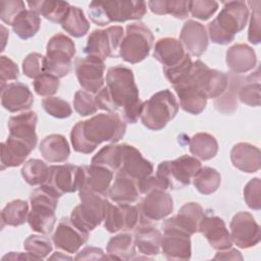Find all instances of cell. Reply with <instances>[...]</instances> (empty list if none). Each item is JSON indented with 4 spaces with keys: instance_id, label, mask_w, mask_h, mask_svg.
<instances>
[{
    "instance_id": "cell-1",
    "label": "cell",
    "mask_w": 261,
    "mask_h": 261,
    "mask_svg": "<svg viewBox=\"0 0 261 261\" xmlns=\"http://www.w3.org/2000/svg\"><path fill=\"white\" fill-rule=\"evenodd\" d=\"M99 109L118 113L125 121L136 123L140 117L143 102L135 82L134 72L123 65L108 68L106 86L95 96Z\"/></svg>"
},
{
    "instance_id": "cell-2",
    "label": "cell",
    "mask_w": 261,
    "mask_h": 261,
    "mask_svg": "<svg viewBox=\"0 0 261 261\" xmlns=\"http://www.w3.org/2000/svg\"><path fill=\"white\" fill-rule=\"evenodd\" d=\"M125 129L124 119L118 113H99L75 123L70 133V141L74 151L90 154L101 143H117L124 136Z\"/></svg>"
},
{
    "instance_id": "cell-3",
    "label": "cell",
    "mask_w": 261,
    "mask_h": 261,
    "mask_svg": "<svg viewBox=\"0 0 261 261\" xmlns=\"http://www.w3.org/2000/svg\"><path fill=\"white\" fill-rule=\"evenodd\" d=\"M248 18L249 8L246 2H225L218 15L208 23V36L213 43L226 45L245 28Z\"/></svg>"
},
{
    "instance_id": "cell-4",
    "label": "cell",
    "mask_w": 261,
    "mask_h": 261,
    "mask_svg": "<svg viewBox=\"0 0 261 261\" xmlns=\"http://www.w3.org/2000/svg\"><path fill=\"white\" fill-rule=\"evenodd\" d=\"M146 12L147 3L145 1H92L89 4V15L91 20L101 27L111 22L141 19Z\"/></svg>"
},
{
    "instance_id": "cell-5",
    "label": "cell",
    "mask_w": 261,
    "mask_h": 261,
    "mask_svg": "<svg viewBox=\"0 0 261 261\" xmlns=\"http://www.w3.org/2000/svg\"><path fill=\"white\" fill-rule=\"evenodd\" d=\"M60 197L46 184L40 186L31 193V211L28 216L30 227L39 233L49 234L52 232L56 217L55 210Z\"/></svg>"
},
{
    "instance_id": "cell-6",
    "label": "cell",
    "mask_w": 261,
    "mask_h": 261,
    "mask_svg": "<svg viewBox=\"0 0 261 261\" xmlns=\"http://www.w3.org/2000/svg\"><path fill=\"white\" fill-rule=\"evenodd\" d=\"M178 103L170 90H161L142 104L140 118L142 123L151 130H160L175 117Z\"/></svg>"
},
{
    "instance_id": "cell-7",
    "label": "cell",
    "mask_w": 261,
    "mask_h": 261,
    "mask_svg": "<svg viewBox=\"0 0 261 261\" xmlns=\"http://www.w3.org/2000/svg\"><path fill=\"white\" fill-rule=\"evenodd\" d=\"M79 196L81 203L72 209L69 218L77 227L90 232L104 221L109 201L89 191H79Z\"/></svg>"
},
{
    "instance_id": "cell-8",
    "label": "cell",
    "mask_w": 261,
    "mask_h": 261,
    "mask_svg": "<svg viewBox=\"0 0 261 261\" xmlns=\"http://www.w3.org/2000/svg\"><path fill=\"white\" fill-rule=\"evenodd\" d=\"M75 54V45L67 36L58 33L52 36L46 47L44 72L61 79L69 73L72 58Z\"/></svg>"
},
{
    "instance_id": "cell-9",
    "label": "cell",
    "mask_w": 261,
    "mask_h": 261,
    "mask_svg": "<svg viewBox=\"0 0 261 261\" xmlns=\"http://www.w3.org/2000/svg\"><path fill=\"white\" fill-rule=\"evenodd\" d=\"M153 42L154 36L145 23L127 24L119 46L118 55L128 63H139L149 55Z\"/></svg>"
},
{
    "instance_id": "cell-10",
    "label": "cell",
    "mask_w": 261,
    "mask_h": 261,
    "mask_svg": "<svg viewBox=\"0 0 261 261\" xmlns=\"http://www.w3.org/2000/svg\"><path fill=\"white\" fill-rule=\"evenodd\" d=\"M202 167L201 161L195 156L182 155L174 160L161 162L156 171L167 189H181L190 185L193 176Z\"/></svg>"
},
{
    "instance_id": "cell-11",
    "label": "cell",
    "mask_w": 261,
    "mask_h": 261,
    "mask_svg": "<svg viewBox=\"0 0 261 261\" xmlns=\"http://www.w3.org/2000/svg\"><path fill=\"white\" fill-rule=\"evenodd\" d=\"M178 83H189L203 92L207 99H216L225 91L228 84V75L210 68L198 59L193 62L190 72Z\"/></svg>"
},
{
    "instance_id": "cell-12",
    "label": "cell",
    "mask_w": 261,
    "mask_h": 261,
    "mask_svg": "<svg viewBox=\"0 0 261 261\" xmlns=\"http://www.w3.org/2000/svg\"><path fill=\"white\" fill-rule=\"evenodd\" d=\"M123 36V29L120 25H112L104 30H94L88 37L84 52L103 61L108 57H116V52L119 51Z\"/></svg>"
},
{
    "instance_id": "cell-13",
    "label": "cell",
    "mask_w": 261,
    "mask_h": 261,
    "mask_svg": "<svg viewBox=\"0 0 261 261\" xmlns=\"http://www.w3.org/2000/svg\"><path fill=\"white\" fill-rule=\"evenodd\" d=\"M74 70L80 86L91 94H97L104 87V61L98 57L87 55L77 58Z\"/></svg>"
},
{
    "instance_id": "cell-14",
    "label": "cell",
    "mask_w": 261,
    "mask_h": 261,
    "mask_svg": "<svg viewBox=\"0 0 261 261\" xmlns=\"http://www.w3.org/2000/svg\"><path fill=\"white\" fill-rule=\"evenodd\" d=\"M163 236L161 251L168 260H189L192 255L191 236L184 230L167 223H162Z\"/></svg>"
},
{
    "instance_id": "cell-15",
    "label": "cell",
    "mask_w": 261,
    "mask_h": 261,
    "mask_svg": "<svg viewBox=\"0 0 261 261\" xmlns=\"http://www.w3.org/2000/svg\"><path fill=\"white\" fill-rule=\"evenodd\" d=\"M140 223H150L167 217L173 210V200L166 190H154L143 198L139 204Z\"/></svg>"
},
{
    "instance_id": "cell-16",
    "label": "cell",
    "mask_w": 261,
    "mask_h": 261,
    "mask_svg": "<svg viewBox=\"0 0 261 261\" xmlns=\"http://www.w3.org/2000/svg\"><path fill=\"white\" fill-rule=\"evenodd\" d=\"M140 224L139 207L132 204L108 203L104 217V227L108 232L132 230Z\"/></svg>"
},
{
    "instance_id": "cell-17",
    "label": "cell",
    "mask_w": 261,
    "mask_h": 261,
    "mask_svg": "<svg viewBox=\"0 0 261 261\" xmlns=\"http://www.w3.org/2000/svg\"><path fill=\"white\" fill-rule=\"evenodd\" d=\"M232 242L241 249H248L260 242V226L253 215L242 211L237 213L229 224Z\"/></svg>"
},
{
    "instance_id": "cell-18",
    "label": "cell",
    "mask_w": 261,
    "mask_h": 261,
    "mask_svg": "<svg viewBox=\"0 0 261 261\" xmlns=\"http://www.w3.org/2000/svg\"><path fill=\"white\" fill-rule=\"evenodd\" d=\"M81 166L72 164L51 165L46 185L59 197L80 189Z\"/></svg>"
},
{
    "instance_id": "cell-19",
    "label": "cell",
    "mask_w": 261,
    "mask_h": 261,
    "mask_svg": "<svg viewBox=\"0 0 261 261\" xmlns=\"http://www.w3.org/2000/svg\"><path fill=\"white\" fill-rule=\"evenodd\" d=\"M88 239L89 232L77 227L70 218H62L52 236L55 247L68 254L76 253Z\"/></svg>"
},
{
    "instance_id": "cell-20",
    "label": "cell",
    "mask_w": 261,
    "mask_h": 261,
    "mask_svg": "<svg viewBox=\"0 0 261 261\" xmlns=\"http://www.w3.org/2000/svg\"><path fill=\"white\" fill-rule=\"evenodd\" d=\"M121 150L122 157L118 173L133 178L137 182L153 173V164L144 158L136 147L121 144Z\"/></svg>"
},
{
    "instance_id": "cell-21",
    "label": "cell",
    "mask_w": 261,
    "mask_h": 261,
    "mask_svg": "<svg viewBox=\"0 0 261 261\" xmlns=\"http://www.w3.org/2000/svg\"><path fill=\"white\" fill-rule=\"evenodd\" d=\"M113 171L99 165L81 166L79 191H89L105 196L111 186Z\"/></svg>"
},
{
    "instance_id": "cell-22",
    "label": "cell",
    "mask_w": 261,
    "mask_h": 261,
    "mask_svg": "<svg viewBox=\"0 0 261 261\" xmlns=\"http://www.w3.org/2000/svg\"><path fill=\"white\" fill-rule=\"evenodd\" d=\"M199 232H202L210 246L218 251L229 249L233 244L225 222L215 215H204L200 223Z\"/></svg>"
},
{
    "instance_id": "cell-23",
    "label": "cell",
    "mask_w": 261,
    "mask_h": 261,
    "mask_svg": "<svg viewBox=\"0 0 261 261\" xmlns=\"http://www.w3.org/2000/svg\"><path fill=\"white\" fill-rule=\"evenodd\" d=\"M179 41L190 56L199 57L208 47V33L202 23L190 19L181 28Z\"/></svg>"
},
{
    "instance_id": "cell-24",
    "label": "cell",
    "mask_w": 261,
    "mask_h": 261,
    "mask_svg": "<svg viewBox=\"0 0 261 261\" xmlns=\"http://www.w3.org/2000/svg\"><path fill=\"white\" fill-rule=\"evenodd\" d=\"M37 121L38 116L35 111H27L11 116L7 123L9 137L22 141L34 150L38 142L36 134Z\"/></svg>"
},
{
    "instance_id": "cell-25",
    "label": "cell",
    "mask_w": 261,
    "mask_h": 261,
    "mask_svg": "<svg viewBox=\"0 0 261 261\" xmlns=\"http://www.w3.org/2000/svg\"><path fill=\"white\" fill-rule=\"evenodd\" d=\"M34 96L30 88L19 82L7 84L1 89V104L9 112L24 111L32 107Z\"/></svg>"
},
{
    "instance_id": "cell-26",
    "label": "cell",
    "mask_w": 261,
    "mask_h": 261,
    "mask_svg": "<svg viewBox=\"0 0 261 261\" xmlns=\"http://www.w3.org/2000/svg\"><path fill=\"white\" fill-rule=\"evenodd\" d=\"M204 211L199 203H186L177 212V214L165 221L190 236L199 232L200 223L204 217Z\"/></svg>"
},
{
    "instance_id": "cell-27",
    "label": "cell",
    "mask_w": 261,
    "mask_h": 261,
    "mask_svg": "<svg viewBox=\"0 0 261 261\" xmlns=\"http://www.w3.org/2000/svg\"><path fill=\"white\" fill-rule=\"evenodd\" d=\"M230 160L232 165L241 171L256 172L261 166L260 150L249 143H238L230 151Z\"/></svg>"
},
{
    "instance_id": "cell-28",
    "label": "cell",
    "mask_w": 261,
    "mask_h": 261,
    "mask_svg": "<svg viewBox=\"0 0 261 261\" xmlns=\"http://www.w3.org/2000/svg\"><path fill=\"white\" fill-rule=\"evenodd\" d=\"M225 62L232 73H246L256 66L257 57L252 47L236 44L227 49Z\"/></svg>"
},
{
    "instance_id": "cell-29",
    "label": "cell",
    "mask_w": 261,
    "mask_h": 261,
    "mask_svg": "<svg viewBox=\"0 0 261 261\" xmlns=\"http://www.w3.org/2000/svg\"><path fill=\"white\" fill-rule=\"evenodd\" d=\"M135 231V245L140 254L156 256L161 250V232L151 223H140Z\"/></svg>"
},
{
    "instance_id": "cell-30",
    "label": "cell",
    "mask_w": 261,
    "mask_h": 261,
    "mask_svg": "<svg viewBox=\"0 0 261 261\" xmlns=\"http://www.w3.org/2000/svg\"><path fill=\"white\" fill-rule=\"evenodd\" d=\"M182 110L191 114H200L206 107L207 97L203 92L189 83H178L172 86Z\"/></svg>"
},
{
    "instance_id": "cell-31",
    "label": "cell",
    "mask_w": 261,
    "mask_h": 261,
    "mask_svg": "<svg viewBox=\"0 0 261 261\" xmlns=\"http://www.w3.org/2000/svg\"><path fill=\"white\" fill-rule=\"evenodd\" d=\"M187 54L180 41L175 38H161L154 47L153 56L163 67H170L178 63Z\"/></svg>"
},
{
    "instance_id": "cell-32",
    "label": "cell",
    "mask_w": 261,
    "mask_h": 261,
    "mask_svg": "<svg viewBox=\"0 0 261 261\" xmlns=\"http://www.w3.org/2000/svg\"><path fill=\"white\" fill-rule=\"evenodd\" d=\"M140 194L137 181L120 173H117L107 193L110 200L118 204H133L138 201Z\"/></svg>"
},
{
    "instance_id": "cell-33",
    "label": "cell",
    "mask_w": 261,
    "mask_h": 261,
    "mask_svg": "<svg viewBox=\"0 0 261 261\" xmlns=\"http://www.w3.org/2000/svg\"><path fill=\"white\" fill-rule=\"evenodd\" d=\"M40 152L46 161L59 163L68 159L70 155V148L64 136L52 134L46 136L41 141Z\"/></svg>"
},
{
    "instance_id": "cell-34",
    "label": "cell",
    "mask_w": 261,
    "mask_h": 261,
    "mask_svg": "<svg viewBox=\"0 0 261 261\" xmlns=\"http://www.w3.org/2000/svg\"><path fill=\"white\" fill-rule=\"evenodd\" d=\"M33 149L17 139L8 136L5 142L1 143V165L5 167L19 166L24 162Z\"/></svg>"
},
{
    "instance_id": "cell-35",
    "label": "cell",
    "mask_w": 261,
    "mask_h": 261,
    "mask_svg": "<svg viewBox=\"0 0 261 261\" xmlns=\"http://www.w3.org/2000/svg\"><path fill=\"white\" fill-rule=\"evenodd\" d=\"M31 10L36 11L38 14L44 16L52 22L62 23L70 8L69 3L64 1L53 0H39L27 2Z\"/></svg>"
},
{
    "instance_id": "cell-36",
    "label": "cell",
    "mask_w": 261,
    "mask_h": 261,
    "mask_svg": "<svg viewBox=\"0 0 261 261\" xmlns=\"http://www.w3.org/2000/svg\"><path fill=\"white\" fill-rule=\"evenodd\" d=\"M110 259L130 260L136 255L134 236L128 232H121L112 237L106 247Z\"/></svg>"
},
{
    "instance_id": "cell-37",
    "label": "cell",
    "mask_w": 261,
    "mask_h": 261,
    "mask_svg": "<svg viewBox=\"0 0 261 261\" xmlns=\"http://www.w3.org/2000/svg\"><path fill=\"white\" fill-rule=\"evenodd\" d=\"M190 152L200 160H210L218 152V143L214 136L208 133H198L189 142Z\"/></svg>"
},
{
    "instance_id": "cell-38",
    "label": "cell",
    "mask_w": 261,
    "mask_h": 261,
    "mask_svg": "<svg viewBox=\"0 0 261 261\" xmlns=\"http://www.w3.org/2000/svg\"><path fill=\"white\" fill-rule=\"evenodd\" d=\"M40 25V14L34 10L25 9L15 18L11 27L17 37L22 40H28L38 33Z\"/></svg>"
},
{
    "instance_id": "cell-39",
    "label": "cell",
    "mask_w": 261,
    "mask_h": 261,
    "mask_svg": "<svg viewBox=\"0 0 261 261\" xmlns=\"http://www.w3.org/2000/svg\"><path fill=\"white\" fill-rule=\"evenodd\" d=\"M29 204L27 201L17 199L8 202L1 212V220L3 225L19 226L28 221Z\"/></svg>"
},
{
    "instance_id": "cell-40",
    "label": "cell",
    "mask_w": 261,
    "mask_h": 261,
    "mask_svg": "<svg viewBox=\"0 0 261 261\" xmlns=\"http://www.w3.org/2000/svg\"><path fill=\"white\" fill-rule=\"evenodd\" d=\"M192 179L197 191L203 195L213 194L221 184L220 173L209 166L201 167Z\"/></svg>"
},
{
    "instance_id": "cell-41",
    "label": "cell",
    "mask_w": 261,
    "mask_h": 261,
    "mask_svg": "<svg viewBox=\"0 0 261 261\" xmlns=\"http://www.w3.org/2000/svg\"><path fill=\"white\" fill-rule=\"evenodd\" d=\"M243 77L231 76V80L228 77V84L225 91L215 99L214 105L215 108L224 114H230L236 111L238 108V91L242 86L241 80Z\"/></svg>"
},
{
    "instance_id": "cell-42",
    "label": "cell",
    "mask_w": 261,
    "mask_h": 261,
    "mask_svg": "<svg viewBox=\"0 0 261 261\" xmlns=\"http://www.w3.org/2000/svg\"><path fill=\"white\" fill-rule=\"evenodd\" d=\"M61 27L70 36L81 38L88 33L90 22L80 7L70 6L66 17L61 23Z\"/></svg>"
},
{
    "instance_id": "cell-43",
    "label": "cell",
    "mask_w": 261,
    "mask_h": 261,
    "mask_svg": "<svg viewBox=\"0 0 261 261\" xmlns=\"http://www.w3.org/2000/svg\"><path fill=\"white\" fill-rule=\"evenodd\" d=\"M49 167L40 159H30L21 167V176L30 186H42L48 179Z\"/></svg>"
},
{
    "instance_id": "cell-44",
    "label": "cell",
    "mask_w": 261,
    "mask_h": 261,
    "mask_svg": "<svg viewBox=\"0 0 261 261\" xmlns=\"http://www.w3.org/2000/svg\"><path fill=\"white\" fill-rule=\"evenodd\" d=\"M121 157V144L118 145L116 143H111L98 151V153L92 158L91 164L103 166L110 169L111 171H115L120 167Z\"/></svg>"
},
{
    "instance_id": "cell-45",
    "label": "cell",
    "mask_w": 261,
    "mask_h": 261,
    "mask_svg": "<svg viewBox=\"0 0 261 261\" xmlns=\"http://www.w3.org/2000/svg\"><path fill=\"white\" fill-rule=\"evenodd\" d=\"M188 2L184 0H155L149 1L147 4L155 14H171L176 18L184 19L189 15Z\"/></svg>"
},
{
    "instance_id": "cell-46",
    "label": "cell",
    "mask_w": 261,
    "mask_h": 261,
    "mask_svg": "<svg viewBox=\"0 0 261 261\" xmlns=\"http://www.w3.org/2000/svg\"><path fill=\"white\" fill-rule=\"evenodd\" d=\"M260 76L259 70L251 73L246 77L244 85H242L238 91V97L242 103L249 106H259L260 105Z\"/></svg>"
},
{
    "instance_id": "cell-47",
    "label": "cell",
    "mask_w": 261,
    "mask_h": 261,
    "mask_svg": "<svg viewBox=\"0 0 261 261\" xmlns=\"http://www.w3.org/2000/svg\"><path fill=\"white\" fill-rule=\"evenodd\" d=\"M23 248L34 260H42L51 253L53 247L49 238L41 234H31L24 240Z\"/></svg>"
},
{
    "instance_id": "cell-48",
    "label": "cell",
    "mask_w": 261,
    "mask_h": 261,
    "mask_svg": "<svg viewBox=\"0 0 261 261\" xmlns=\"http://www.w3.org/2000/svg\"><path fill=\"white\" fill-rule=\"evenodd\" d=\"M42 106L49 115L55 118H66L72 113L69 103L59 97H47L43 99Z\"/></svg>"
},
{
    "instance_id": "cell-49",
    "label": "cell",
    "mask_w": 261,
    "mask_h": 261,
    "mask_svg": "<svg viewBox=\"0 0 261 261\" xmlns=\"http://www.w3.org/2000/svg\"><path fill=\"white\" fill-rule=\"evenodd\" d=\"M59 85V79L47 72L40 74L33 83L35 92L42 97H51L54 95L58 91Z\"/></svg>"
},
{
    "instance_id": "cell-50",
    "label": "cell",
    "mask_w": 261,
    "mask_h": 261,
    "mask_svg": "<svg viewBox=\"0 0 261 261\" xmlns=\"http://www.w3.org/2000/svg\"><path fill=\"white\" fill-rule=\"evenodd\" d=\"M189 13L201 20L209 19L218 9V2L210 0H192L188 2Z\"/></svg>"
},
{
    "instance_id": "cell-51",
    "label": "cell",
    "mask_w": 261,
    "mask_h": 261,
    "mask_svg": "<svg viewBox=\"0 0 261 261\" xmlns=\"http://www.w3.org/2000/svg\"><path fill=\"white\" fill-rule=\"evenodd\" d=\"M73 107L75 111L82 116L94 114L99 109L95 97H93L91 93L84 90L75 92L73 98Z\"/></svg>"
},
{
    "instance_id": "cell-52",
    "label": "cell",
    "mask_w": 261,
    "mask_h": 261,
    "mask_svg": "<svg viewBox=\"0 0 261 261\" xmlns=\"http://www.w3.org/2000/svg\"><path fill=\"white\" fill-rule=\"evenodd\" d=\"M193 61L191 56L187 53L185 57L175 65L170 67H163V73L171 85H174L181 81L191 70Z\"/></svg>"
},
{
    "instance_id": "cell-53",
    "label": "cell",
    "mask_w": 261,
    "mask_h": 261,
    "mask_svg": "<svg viewBox=\"0 0 261 261\" xmlns=\"http://www.w3.org/2000/svg\"><path fill=\"white\" fill-rule=\"evenodd\" d=\"M0 8L1 20L12 25L15 18L25 10V4L21 0H2L0 2Z\"/></svg>"
},
{
    "instance_id": "cell-54",
    "label": "cell",
    "mask_w": 261,
    "mask_h": 261,
    "mask_svg": "<svg viewBox=\"0 0 261 261\" xmlns=\"http://www.w3.org/2000/svg\"><path fill=\"white\" fill-rule=\"evenodd\" d=\"M252 7L250 25L248 31V40L252 44H259L261 41V21H260V1H249L247 3Z\"/></svg>"
},
{
    "instance_id": "cell-55",
    "label": "cell",
    "mask_w": 261,
    "mask_h": 261,
    "mask_svg": "<svg viewBox=\"0 0 261 261\" xmlns=\"http://www.w3.org/2000/svg\"><path fill=\"white\" fill-rule=\"evenodd\" d=\"M44 59L40 53H30L22 61V71L30 79H36L44 72Z\"/></svg>"
},
{
    "instance_id": "cell-56",
    "label": "cell",
    "mask_w": 261,
    "mask_h": 261,
    "mask_svg": "<svg viewBox=\"0 0 261 261\" xmlns=\"http://www.w3.org/2000/svg\"><path fill=\"white\" fill-rule=\"evenodd\" d=\"M261 181L259 177L252 178L244 188V199L248 207L253 210L261 208Z\"/></svg>"
},
{
    "instance_id": "cell-57",
    "label": "cell",
    "mask_w": 261,
    "mask_h": 261,
    "mask_svg": "<svg viewBox=\"0 0 261 261\" xmlns=\"http://www.w3.org/2000/svg\"><path fill=\"white\" fill-rule=\"evenodd\" d=\"M0 82L1 89H3L7 82L16 81L19 76V69L17 65L9 57L2 55L0 58Z\"/></svg>"
},
{
    "instance_id": "cell-58",
    "label": "cell",
    "mask_w": 261,
    "mask_h": 261,
    "mask_svg": "<svg viewBox=\"0 0 261 261\" xmlns=\"http://www.w3.org/2000/svg\"><path fill=\"white\" fill-rule=\"evenodd\" d=\"M137 184H138L140 193L143 195H146V194H148L154 190H157V189L167 190L164 182L160 178H158L156 175H153V174L146 176L145 178L139 180Z\"/></svg>"
},
{
    "instance_id": "cell-59",
    "label": "cell",
    "mask_w": 261,
    "mask_h": 261,
    "mask_svg": "<svg viewBox=\"0 0 261 261\" xmlns=\"http://www.w3.org/2000/svg\"><path fill=\"white\" fill-rule=\"evenodd\" d=\"M74 259L75 260H105L110 258L109 256L104 254L101 248L86 247L76 254Z\"/></svg>"
},
{
    "instance_id": "cell-60",
    "label": "cell",
    "mask_w": 261,
    "mask_h": 261,
    "mask_svg": "<svg viewBox=\"0 0 261 261\" xmlns=\"http://www.w3.org/2000/svg\"><path fill=\"white\" fill-rule=\"evenodd\" d=\"M215 260H242L243 256L241 253L236 250V249H226V250H221L216 253L214 256Z\"/></svg>"
},
{
    "instance_id": "cell-61",
    "label": "cell",
    "mask_w": 261,
    "mask_h": 261,
    "mask_svg": "<svg viewBox=\"0 0 261 261\" xmlns=\"http://www.w3.org/2000/svg\"><path fill=\"white\" fill-rule=\"evenodd\" d=\"M3 260H5V259H12V260H15V259H30V260H34V258L27 252L24 255L22 254V253H20V252H10L9 254H7V255H5L3 258H2Z\"/></svg>"
},
{
    "instance_id": "cell-62",
    "label": "cell",
    "mask_w": 261,
    "mask_h": 261,
    "mask_svg": "<svg viewBox=\"0 0 261 261\" xmlns=\"http://www.w3.org/2000/svg\"><path fill=\"white\" fill-rule=\"evenodd\" d=\"M1 30H2V32H3V33H2V34H3V36H5V35L7 34V30H6V29H5L3 25H1ZM5 43H6V38H4V39H3V46H2V49H1L2 51L4 50V47H5Z\"/></svg>"
}]
</instances>
